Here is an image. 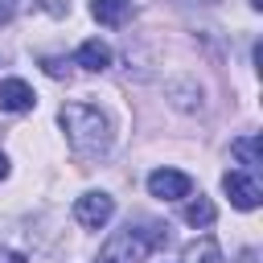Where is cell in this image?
<instances>
[{"instance_id": "4", "label": "cell", "mask_w": 263, "mask_h": 263, "mask_svg": "<svg viewBox=\"0 0 263 263\" xmlns=\"http://www.w3.org/2000/svg\"><path fill=\"white\" fill-rule=\"evenodd\" d=\"M222 189H226L230 205H238V210H255L263 201V189H259L255 173H226L222 177Z\"/></svg>"}, {"instance_id": "2", "label": "cell", "mask_w": 263, "mask_h": 263, "mask_svg": "<svg viewBox=\"0 0 263 263\" xmlns=\"http://www.w3.org/2000/svg\"><path fill=\"white\" fill-rule=\"evenodd\" d=\"M160 242H168V234L164 230H136V226H123V230H115L103 247H99V259L95 263H144V255L152 251V247H160Z\"/></svg>"}, {"instance_id": "11", "label": "cell", "mask_w": 263, "mask_h": 263, "mask_svg": "<svg viewBox=\"0 0 263 263\" xmlns=\"http://www.w3.org/2000/svg\"><path fill=\"white\" fill-rule=\"evenodd\" d=\"M214 214H218V210H214V201H210V197H197V201H189V205H185V222H189V226H210V222H214Z\"/></svg>"}, {"instance_id": "7", "label": "cell", "mask_w": 263, "mask_h": 263, "mask_svg": "<svg viewBox=\"0 0 263 263\" xmlns=\"http://www.w3.org/2000/svg\"><path fill=\"white\" fill-rule=\"evenodd\" d=\"M74 66H82V70H90V74H103V70L111 66V45H107V41H99V37L82 41V45H78V53H74Z\"/></svg>"}, {"instance_id": "1", "label": "cell", "mask_w": 263, "mask_h": 263, "mask_svg": "<svg viewBox=\"0 0 263 263\" xmlns=\"http://www.w3.org/2000/svg\"><path fill=\"white\" fill-rule=\"evenodd\" d=\"M58 123L78 156H103L111 148V119L90 103H66L58 111Z\"/></svg>"}, {"instance_id": "12", "label": "cell", "mask_w": 263, "mask_h": 263, "mask_svg": "<svg viewBox=\"0 0 263 263\" xmlns=\"http://www.w3.org/2000/svg\"><path fill=\"white\" fill-rule=\"evenodd\" d=\"M41 66H45L49 78H66V74H70V66H66L62 58H41Z\"/></svg>"}, {"instance_id": "6", "label": "cell", "mask_w": 263, "mask_h": 263, "mask_svg": "<svg viewBox=\"0 0 263 263\" xmlns=\"http://www.w3.org/2000/svg\"><path fill=\"white\" fill-rule=\"evenodd\" d=\"M33 103H37V95L25 78H4L0 82V111L21 115V111H33Z\"/></svg>"}, {"instance_id": "3", "label": "cell", "mask_w": 263, "mask_h": 263, "mask_svg": "<svg viewBox=\"0 0 263 263\" xmlns=\"http://www.w3.org/2000/svg\"><path fill=\"white\" fill-rule=\"evenodd\" d=\"M111 214H115V197H111V193H82V197L74 201V218H78V226H86V230L107 226Z\"/></svg>"}, {"instance_id": "5", "label": "cell", "mask_w": 263, "mask_h": 263, "mask_svg": "<svg viewBox=\"0 0 263 263\" xmlns=\"http://www.w3.org/2000/svg\"><path fill=\"white\" fill-rule=\"evenodd\" d=\"M189 189H193V181L177 168H156L148 177V193L160 197V201H181V197H189Z\"/></svg>"}, {"instance_id": "13", "label": "cell", "mask_w": 263, "mask_h": 263, "mask_svg": "<svg viewBox=\"0 0 263 263\" xmlns=\"http://www.w3.org/2000/svg\"><path fill=\"white\" fill-rule=\"evenodd\" d=\"M12 12H16V0H0V25L12 21Z\"/></svg>"}, {"instance_id": "14", "label": "cell", "mask_w": 263, "mask_h": 263, "mask_svg": "<svg viewBox=\"0 0 263 263\" xmlns=\"http://www.w3.org/2000/svg\"><path fill=\"white\" fill-rule=\"evenodd\" d=\"M0 263H25V255H16V251H4V247H0Z\"/></svg>"}, {"instance_id": "8", "label": "cell", "mask_w": 263, "mask_h": 263, "mask_svg": "<svg viewBox=\"0 0 263 263\" xmlns=\"http://www.w3.org/2000/svg\"><path fill=\"white\" fill-rule=\"evenodd\" d=\"M132 12V0H90V16L99 25H123Z\"/></svg>"}, {"instance_id": "10", "label": "cell", "mask_w": 263, "mask_h": 263, "mask_svg": "<svg viewBox=\"0 0 263 263\" xmlns=\"http://www.w3.org/2000/svg\"><path fill=\"white\" fill-rule=\"evenodd\" d=\"M185 263H222V247L205 234V238H197V242L185 247Z\"/></svg>"}, {"instance_id": "9", "label": "cell", "mask_w": 263, "mask_h": 263, "mask_svg": "<svg viewBox=\"0 0 263 263\" xmlns=\"http://www.w3.org/2000/svg\"><path fill=\"white\" fill-rule=\"evenodd\" d=\"M230 152L247 164V173H255V168L263 164V140H259V136H238V140L230 144Z\"/></svg>"}, {"instance_id": "15", "label": "cell", "mask_w": 263, "mask_h": 263, "mask_svg": "<svg viewBox=\"0 0 263 263\" xmlns=\"http://www.w3.org/2000/svg\"><path fill=\"white\" fill-rule=\"evenodd\" d=\"M4 177H8V156L0 152V181H4Z\"/></svg>"}]
</instances>
